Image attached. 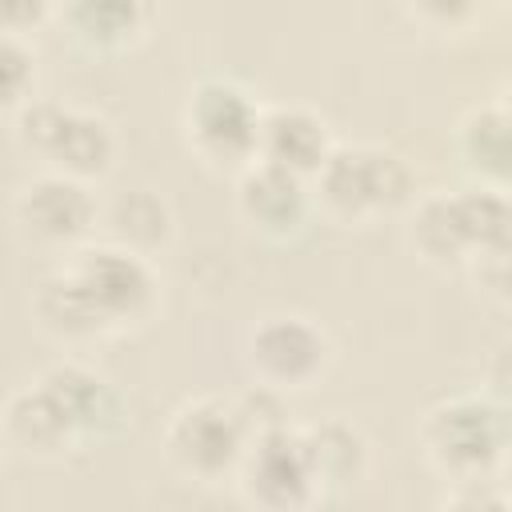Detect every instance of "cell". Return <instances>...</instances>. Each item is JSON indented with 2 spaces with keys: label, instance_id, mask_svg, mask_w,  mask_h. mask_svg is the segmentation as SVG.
<instances>
[{
  "label": "cell",
  "instance_id": "obj_1",
  "mask_svg": "<svg viewBox=\"0 0 512 512\" xmlns=\"http://www.w3.org/2000/svg\"><path fill=\"white\" fill-rule=\"evenodd\" d=\"M156 280L148 264L128 248H92L68 272L40 284L36 308L48 328L64 336H88L108 324L136 320L152 308Z\"/></svg>",
  "mask_w": 512,
  "mask_h": 512
},
{
  "label": "cell",
  "instance_id": "obj_2",
  "mask_svg": "<svg viewBox=\"0 0 512 512\" xmlns=\"http://www.w3.org/2000/svg\"><path fill=\"white\" fill-rule=\"evenodd\" d=\"M504 444H508L504 408H496L492 400L464 396L428 412L424 448L432 464L456 476L460 484H480V476H488L500 464Z\"/></svg>",
  "mask_w": 512,
  "mask_h": 512
},
{
  "label": "cell",
  "instance_id": "obj_3",
  "mask_svg": "<svg viewBox=\"0 0 512 512\" xmlns=\"http://www.w3.org/2000/svg\"><path fill=\"white\" fill-rule=\"evenodd\" d=\"M416 244L428 260H464L472 252L504 256V248H508V204L496 188L492 192L436 196L416 216Z\"/></svg>",
  "mask_w": 512,
  "mask_h": 512
},
{
  "label": "cell",
  "instance_id": "obj_4",
  "mask_svg": "<svg viewBox=\"0 0 512 512\" xmlns=\"http://www.w3.org/2000/svg\"><path fill=\"white\" fill-rule=\"evenodd\" d=\"M20 136L40 156H48L64 176H92V172H104L112 160L108 124L60 104H32L20 116Z\"/></svg>",
  "mask_w": 512,
  "mask_h": 512
},
{
  "label": "cell",
  "instance_id": "obj_5",
  "mask_svg": "<svg viewBox=\"0 0 512 512\" xmlns=\"http://www.w3.org/2000/svg\"><path fill=\"white\" fill-rule=\"evenodd\" d=\"M248 444V420L240 408L220 400H196L176 412L168 428V452L184 472L196 476H220L244 456Z\"/></svg>",
  "mask_w": 512,
  "mask_h": 512
},
{
  "label": "cell",
  "instance_id": "obj_6",
  "mask_svg": "<svg viewBox=\"0 0 512 512\" xmlns=\"http://www.w3.org/2000/svg\"><path fill=\"white\" fill-rule=\"evenodd\" d=\"M320 192L340 212H380L408 196V172L396 156L376 148H336L316 168Z\"/></svg>",
  "mask_w": 512,
  "mask_h": 512
},
{
  "label": "cell",
  "instance_id": "obj_7",
  "mask_svg": "<svg viewBox=\"0 0 512 512\" xmlns=\"http://www.w3.org/2000/svg\"><path fill=\"white\" fill-rule=\"evenodd\" d=\"M248 496L268 508H300L316 496V476L308 464V448L300 432H288L280 424L264 428L248 452Z\"/></svg>",
  "mask_w": 512,
  "mask_h": 512
},
{
  "label": "cell",
  "instance_id": "obj_8",
  "mask_svg": "<svg viewBox=\"0 0 512 512\" xmlns=\"http://www.w3.org/2000/svg\"><path fill=\"white\" fill-rule=\"evenodd\" d=\"M188 128L196 144L216 160H248L256 152V128L260 116L252 100L224 80H208L192 92L188 104Z\"/></svg>",
  "mask_w": 512,
  "mask_h": 512
},
{
  "label": "cell",
  "instance_id": "obj_9",
  "mask_svg": "<svg viewBox=\"0 0 512 512\" xmlns=\"http://www.w3.org/2000/svg\"><path fill=\"white\" fill-rule=\"evenodd\" d=\"M324 336L296 316L264 320L252 336V364L276 384H304L324 368Z\"/></svg>",
  "mask_w": 512,
  "mask_h": 512
},
{
  "label": "cell",
  "instance_id": "obj_10",
  "mask_svg": "<svg viewBox=\"0 0 512 512\" xmlns=\"http://www.w3.org/2000/svg\"><path fill=\"white\" fill-rule=\"evenodd\" d=\"M256 152H260V160L304 176V172H316L332 148H328L324 124L312 112H304V108H272L268 116H260Z\"/></svg>",
  "mask_w": 512,
  "mask_h": 512
},
{
  "label": "cell",
  "instance_id": "obj_11",
  "mask_svg": "<svg viewBox=\"0 0 512 512\" xmlns=\"http://www.w3.org/2000/svg\"><path fill=\"white\" fill-rule=\"evenodd\" d=\"M20 220L44 240H76L92 224V200L76 184V176H44L24 188Z\"/></svg>",
  "mask_w": 512,
  "mask_h": 512
},
{
  "label": "cell",
  "instance_id": "obj_12",
  "mask_svg": "<svg viewBox=\"0 0 512 512\" xmlns=\"http://www.w3.org/2000/svg\"><path fill=\"white\" fill-rule=\"evenodd\" d=\"M40 384L56 400V408L64 412V420H68V428L76 436H92V432L100 436L120 420V404H116L112 388L100 376H92V372H84L76 364L52 368Z\"/></svg>",
  "mask_w": 512,
  "mask_h": 512
},
{
  "label": "cell",
  "instance_id": "obj_13",
  "mask_svg": "<svg viewBox=\"0 0 512 512\" xmlns=\"http://www.w3.org/2000/svg\"><path fill=\"white\" fill-rule=\"evenodd\" d=\"M240 208L248 212L252 224L268 232H288L304 216V184L296 172L260 160L240 180Z\"/></svg>",
  "mask_w": 512,
  "mask_h": 512
},
{
  "label": "cell",
  "instance_id": "obj_14",
  "mask_svg": "<svg viewBox=\"0 0 512 512\" xmlns=\"http://www.w3.org/2000/svg\"><path fill=\"white\" fill-rule=\"evenodd\" d=\"M156 0H68V20L80 40L116 48L144 28Z\"/></svg>",
  "mask_w": 512,
  "mask_h": 512
},
{
  "label": "cell",
  "instance_id": "obj_15",
  "mask_svg": "<svg viewBox=\"0 0 512 512\" xmlns=\"http://www.w3.org/2000/svg\"><path fill=\"white\" fill-rule=\"evenodd\" d=\"M300 436H304L316 484H348V480L360 476V468H364V440H360L356 428L332 420V424H320V428L300 432Z\"/></svg>",
  "mask_w": 512,
  "mask_h": 512
},
{
  "label": "cell",
  "instance_id": "obj_16",
  "mask_svg": "<svg viewBox=\"0 0 512 512\" xmlns=\"http://www.w3.org/2000/svg\"><path fill=\"white\" fill-rule=\"evenodd\" d=\"M464 156L472 168L492 172L496 180L504 176V160H508V116L500 104H488L480 112L468 116L464 124Z\"/></svg>",
  "mask_w": 512,
  "mask_h": 512
},
{
  "label": "cell",
  "instance_id": "obj_17",
  "mask_svg": "<svg viewBox=\"0 0 512 512\" xmlns=\"http://www.w3.org/2000/svg\"><path fill=\"white\" fill-rule=\"evenodd\" d=\"M112 224H116V236L128 244H156L168 232V208L160 196L140 188V192H128L116 200Z\"/></svg>",
  "mask_w": 512,
  "mask_h": 512
},
{
  "label": "cell",
  "instance_id": "obj_18",
  "mask_svg": "<svg viewBox=\"0 0 512 512\" xmlns=\"http://www.w3.org/2000/svg\"><path fill=\"white\" fill-rule=\"evenodd\" d=\"M32 84V56L24 52L20 40L0 32V108L16 104Z\"/></svg>",
  "mask_w": 512,
  "mask_h": 512
},
{
  "label": "cell",
  "instance_id": "obj_19",
  "mask_svg": "<svg viewBox=\"0 0 512 512\" xmlns=\"http://www.w3.org/2000/svg\"><path fill=\"white\" fill-rule=\"evenodd\" d=\"M48 0H0V32H20L44 16Z\"/></svg>",
  "mask_w": 512,
  "mask_h": 512
},
{
  "label": "cell",
  "instance_id": "obj_20",
  "mask_svg": "<svg viewBox=\"0 0 512 512\" xmlns=\"http://www.w3.org/2000/svg\"><path fill=\"white\" fill-rule=\"evenodd\" d=\"M412 8L420 16H428L432 24H460L472 16L476 0H412Z\"/></svg>",
  "mask_w": 512,
  "mask_h": 512
}]
</instances>
